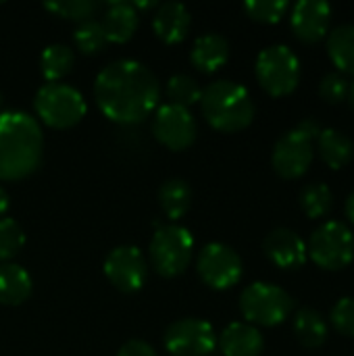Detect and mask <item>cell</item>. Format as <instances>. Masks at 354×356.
I'll use <instances>...</instances> for the list:
<instances>
[{
  "label": "cell",
  "mask_w": 354,
  "mask_h": 356,
  "mask_svg": "<svg viewBox=\"0 0 354 356\" xmlns=\"http://www.w3.org/2000/svg\"><path fill=\"white\" fill-rule=\"evenodd\" d=\"M161 86L142 63L119 58L106 65L94 81V100L100 113L119 125L142 123L156 108Z\"/></svg>",
  "instance_id": "obj_1"
},
{
  "label": "cell",
  "mask_w": 354,
  "mask_h": 356,
  "mask_svg": "<svg viewBox=\"0 0 354 356\" xmlns=\"http://www.w3.org/2000/svg\"><path fill=\"white\" fill-rule=\"evenodd\" d=\"M44 154L40 123L23 111L0 113V181H21L38 171Z\"/></svg>",
  "instance_id": "obj_2"
},
{
  "label": "cell",
  "mask_w": 354,
  "mask_h": 356,
  "mask_svg": "<svg viewBox=\"0 0 354 356\" xmlns=\"http://www.w3.org/2000/svg\"><path fill=\"white\" fill-rule=\"evenodd\" d=\"M200 108L207 123L221 134L242 131L255 119V102L248 90L230 79L209 83L202 90Z\"/></svg>",
  "instance_id": "obj_3"
},
{
  "label": "cell",
  "mask_w": 354,
  "mask_h": 356,
  "mask_svg": "<svg viewBox=\"0 0 354 356\" xmlns=\"http://www.w3.org/2000/svg\"><path fill=\"white\" fill-rule=\"evenodd\" d=\"M294 309L292 296L269 282H255L240 294V311L250 325L275 327L282 325Z\"/></svg>",
  "instance_id": "obj_4"
},
{
  "label": "cell",
  "mask_w": 354,
  "mask_h": 356,
  "mask_svg": "<svg viewBox=\"0 0 354 356\" xmlns=\"http://www.w3.org/2000/svg\"><path fill=\"white\" fill-rule=\"evenodd\" d=\"M35 115L50 129H69L77 125L88 111L79 90L69 83H44L33 100Z\"/></svg>",
  "instance_id": "obj_5"
},
{
  "label": "cell",
  "mask_w": 354,
  "mask_h": 356,
  "mask_svg": "<svg viewBox=\"0 0 354 356\" xmlns=\"http://www.w3.org/2000/svg\"><path fill=\"white\" fill-rule=\"evenodd\" d=\"M148 254H150V263H152L154 271L161 277H165V280L179 277L182 273H186V269L192 263L194 238H192L190 229L175 225V223L159 227L152 234Z\"/></svg>",
  "instance_id": "obj_6"
},
{
  "label": "cell",
  "mask_w": 354,
  "mask_h": 356,
  "mask_svg": "<svg viewBox=\"0 0 354 356\" xmlns=\"http://www.w3.org/2000/svg\"><path fill=\"white\" fill-rule=\"evenodd\" d=\"M255 73L261 88L269 96H290L300 81V60L286 44H273L257 56Z\"/></svg>",
  "instance_id": "obj_7"
},
{
  "label": "cell",
  "mask_w": 354,
  "mask_h": 356,
  "mask_svg": "<svg viewBox=\"0 0 354 356\" xmlns=\"http://www.w3.org/2000/svg\"><path fill=\"white\" fill-rule=\"evenodd\" d=\"M307 252L319 269L342 271L354 261V234L340 221H328L311 234Z\"/></svg>",
  "instance_id": "obj_8"
},
{
  "label": "cell",
  "mask_w": 354,
  "mask_h": 356,
  "mask_svg": "<svg viewBox=\"0 0 354 356\" xmlns=\"http://www.w3.org/2000/svg\"><path fill=\"white\" fill-rule=\"evenodd\" d=\"M196 269L200 280L209 288L223 292L234 288L242 280L244 263L232 246L221 242H211L200 250L196 259Z\"/></svg>",
  "instance_id": "obj_9"
},
{
  "label": "cell",
  "mask_w": 354,
  "mask_h": 356,
  "mask_svg": "<svg viewBox=\"0 0 354 356\" xmlns=\"http://www.w3.org/2000/svg\"><path fill=\"white\" fill-rule=\"evenodd\" d=\"M163 342L171 356H211L217 350V334L213 325L194 317L171 323Z\"/></svg>",
  "instance_id": "obj_10"
},
{
  "label": "cell",
  "mask_w": 354,
  "mask_h": 356,
  "mask_svg": "<svg viewBox=\"0 0 354 356\" xmlns=\"http://www.w3.org/2000/svg\"><path fill=\"white\" fill-rule=\"evenodd\" d=\"M104 275L113 288L123 294H136L148 277V263L138 246H117L104 259Z\"/></svg>",
  "instance_id": "obj_11"
},
{
  "label": "cell",
  "mask_w": 354,
  "mask_h": 356,
  "mask_svg": "<svg viewBox=\"0 0 354 356\" xmlns=\"http://www.w3.org/2000/svg\"><path fill=\"white\" fill-rule=\"evenodd\" d=\"M152 134L165 148L173 152L188 150L198 136V125L190 108L175 106V104H163L152 121Z\"/></svg>",
  "instance_id": "obj_12"
},
{
  "label": "cell",
  "mask_w": 354,
  "mask_h": 356,
  "mask_svg": "<svg viewBox=\"0 0 354 356\" xmlns=\"http://www.w3.org/2000/svg\"><path fill=\"white\" fill-rule=\"evenodd\" d=\"M313 142L305 138L298 129H290L273 146V171L284 179H298L309 171L313 163Z\"/></svg>",
  "instance_id": "obj_13"
},
{
  "label": "cell",
  "mask_w": 354,
  "mask_h": 356,
  "mask_svg": "<svg viewBox=\"0 0 354 356\" xmlns=\"http://www.w3.org/2000/svg\"><path fill=\"white\" fill-rule=\"evenodd\" d=\"M332 23V6L325 0H300L294 4L290 25L294 35L305 44L321 42Z\"/></svg>",
  "instance_id": "obj_14"
},
{
  "label": "cell",
  "mask_w": 354,
  "mask_h": 356,
  "mask_svg": "<svg viewBox=\"0 0 354 356\" xmlns=\"http://www.w3.org/2000/svg\"><path fill=\"white\" fill-rule=\"evenodd\" d=\"M263 250H265V257L275 267L286 269V271L300 269L309 259L305 240L288 227H277L269 232L267 238L263 240Z\"/></svg>",
  "instance_id": "obj_15"
},
{
  "label": "cell",
  "mask_w": 354,
  "mask_h": 356,
  "mask_svg": "<svg viewBox=\"0 0 354 356\" xmlns=\"http://www.w3.org/2000/svg\"><path fill=\"white\" fill-rule=\"evenodd\" d=\"M192 17L182 2H163L152 17V29L156 38L169 46L182 44L190 33Z\"/></svg>",
  "instance_id": "obj_16"
},
{
  "label": "cell",
  "mask_w": 354,
  "mask_h": 356,
  "mask_svg": "<svg viewBox=\"0 0 354 356\" xmlns=\"http://www.w3.org/2000/svg\"><path fill=\"white\" fill-rule=\"evenodd\" d=\"M217 346L223 356H261L265 348L263 334L250 323H230L217 338Z\"/></svg>",
  "instance_id": "obj_17"
},
{
  "label": "cell",
  "mask_w": 354,
  "mask_h": 356,
  "mask_svg": "<svg viewBox=\"0 0 354 356\" xmlns=\"http://www.w3.org/2000/svg\"><path fill=\"white\" fill-rule=\"evenodd\" d=\"M106 42L125 44L136 35L138 29V10L131 2H111L104 10V19L100 21Z\"/></svg>",
  "instance_id": "obj_18"
},
{
  "label": "cell",
  "mask_w": 354,
  "mask_h": 356,
  "mask_svg": "<svg viewBox=\"0 0 354 356\" xmlns=\"http://www.w3.org/2000/svg\"><path fill=\"white\" fill-rule=\"evenodd\" d=\"M192 65L202 73H215L230 60V42L221 33L200 35L190 52Z\"/></svg>",
  "instance_id": "obj_19"
},
{
  "label": "cell",
  "mask_w": 354,
  "mask_h": 356,
  "mask_svg": "<svg viewBox=\"0 0 354 356\" xmlns=\"http://www.w3.org/2000/svg\"><path fill=\"white\" fill-rule=\"evenodd\" d=\"M317 152L330 169L338 171L354 159V142L344 131L328 127L317 138Z\"/></svg>",
  "instance_id": "obj_20"
},
{
  "label": "cell",
  "mask_w": 354,
  "mask_h": 356,
  "mask_svg": "<svg viewBox=\"0 0 354 356\" xmlns=\"http://www.w3.org/2000/svg\"><path fill=\"white\" fill-rule=\"evenodd\" d=\"M31 275L23 267L15 263H0V305L19 307L31 296Z\"/></svg>",
  "instance_id": "obj_21"
},
{
  "label": "cell",
  "mask_w": 354,
  "mask_h": 356,
  "mask_svg": "<svg viewBox=\"0 0 354 356\" xmlns=\"http://www.w3.org/2000/svg\"><path fill=\"white\" fill-rule=\"evenodd\" d=\"M328 321L323 319V315L315 309H300L294 315V336L296 340L309 348V350H317L328 342Z\"/></svg>",
  "instance_id": "obj_22"
},
{
  "label": "cell",
  "mask_w": 354,
  "mask_h": 356,
  "mask_svg": "<svg viewBox=\"0 0 354 356\" xmlns=\"http://www.w3.org/2000/svg\"><path fill=\"white\" fill-rule=\"evenodd\" d=\"M159 204L169 221H179L192 207V188L186 179L173 177L159 188Z\"/></svg>",
  "instance_id": "obj_23"
},
{
  "label": "cell",
  "mask_w": 354,
  "mask_h": 356,
  "mask_svg": "<svg viewBox=\"0 0 354 356\" xmlns=\"http://www.w3.org/2000/svg\"><path fill=\"white\" fill-rule=\"evenodd\" d=\"M73 50L65 44H50L40 56V71L46 83H61L73 69Z\"/></svg>",
  "instance_id": "obj_24"
},
{
  "label": "cell",
  "mask_w": 354,
  "mask_h": 356,
  "mask_svg": "<svg viewBox=\"0 0 354 356\" xmlns=\"http://www.w3.org/2000/svg\"><path fill=\"white\" fill-rule=\"evenodd\" d=\"M328 54L342 73L354 75V23L340 25L330 31Z\"/></svg>",
  "instance_id": "obj_25"
},
{
  "label": "cell",
  "mask_w": 354,
  "mask_h": 356,
  "mask_svg": "<svg viewBox=\"0 0 354 356\" xmlns=\"http://www.w3.org/2000/svg\"><path fill=\"white\" fill-rule=\"evenodd\" d=\"M332 204H334L332 190L325 184H321V181L309 184L300 192V207H303V211H305V215L309 219L325 217L332 211Z\"/></svg>",
  "instance_id": "obj_26"
},
{
  "label": "cell",
  "mask_w": 354,
  "mask_h": 356,
  "mask_svg": "<svg viewBox=\"0 0 354 356\" xmlns=\"http://www.w3.org/2000/svg\"><path fill=\"white\" fill-rule=\"evenodd\" d=\"M165 92H167L169 104L184 106V108H190L192 104L200 102V96H202V88L198 86V81L186 73H177L169 77Z\"/></svg>",
  "instance_id": "obj_27"
},
{
  "label": "cell",
  "mask_w": 354,
  "mask_h": 356,
  "mask_svg": "<svg viewBox=\"0 0 354 356\" xmlns=\"http://www.w3.org/2000/svg\"><path fill=\"white\" fill-rule=\"evenodd\" d=\"M73 42H75V48L81 54H98L108 44L106 35H104V29H102V23L96 21V19L79 23L77 29L73 31Z\"/></svg>",
  "instance_id": "obj_28"
},
{
  "label": "cell",
  "mask_w": 354,
  "mask_h": 356,
  "mask_svg": "<svg viewBox=\"0 0 354 356\" xmlns=\"http://www.w3.org/2000/svg\"><path fill=\"white\" fill-rule=\"evenodd\" d=\"M44 8L61 19L86 23L98 10V2H94V0H61V2H46Z\"/></svg>",
  "instance_id": "obj_29"
},
{
  "label": "cell",
  "mask_w": 354,
  "mask_h": 356,
  "mask_svg": "<svg viewBox=\"0 0 354 356\" xmlns=\"http://www.w3.org/2000/svg\"><path fill=\"white\" fill-rule=\"evenodd\" d=\"M25 246L23 227L8 217H0V263L15 259Z\"/></svg>",
  "instance_id": "obj_30"
},
{
  "label": "cell",
  "mask_w": 354,
  "mask_h": 356,
  "mask_svg": "<svg viewBox=\"0 0 354 356\" xmlns=\"http://www.w3.org/2000/svg\"><path fill=\"white\" fill-rule=\"evenodd\" d=\"M288 8H290V4L286 0H248V2H244L246 15L252 21L265 23V25L280 23L282 17L288 13Z\"/></svg>",
  "instance_id": "obj_31"
},
{
  "label": "cell",
  "mask_w": 354,
  "mask_h": 356,
  "mask_svg": "<svg viewBox=\"0 0 354 356\" xmlns=\"http://www.w3.org/2000/svg\"><path fill=\"white\" fill-rule=\"evenodd\" d=\"M330 321H332V327L346 336V338H354V298L353 296H344L340 298L332 313H330Z\"/></svg>",
  "instance_id": "obj_32"
},
{
  "label": "cell",
  "mask_w": 354,
  "mask_h": 356,
  "mask_svg": "<svg viewBox=\"0 0 354 356\" xmlns=\"http://www.w3.org/2000/svg\"><path fill=\"white\" fill-rule=\"evenodd\" d=\"M348 86L351 83L342 73L332 71V73L323 75V79L319 83V96H321V100H325L330 104H340L348 96Z\"/></svg>",
  "instance_id": "obj_33"
},
{
  "label": "cell",
  "mask_w": 354,
  "mask_h": 356,
  "mask_svg": "<svg viewBox=\"0 0 354 356\" xmlns=\"http://www.w3.org/2000/svg\"><path fill=\"white\" fill-rule=\"evenodd\" d=\"M117 356H159V355H156V350H154L148 342H144V340H129V342H125V344L119 348Z\"/></svg>",
  "instance_id": "obj_34"
},
{
  "label": "cell",
  "mask_w": 354,
  "mask_h": 356,
  "mask_svg": "<svg viewBox=\"0 0 354 356\" xmlns=\"http://www.w3.org/2000/svg\"><path fill=\"white\" fill-rule=\"evenodd\" d=\"M305 138H309L311 142H315L317 138H319V134H321V127H319V123L315 121V119H303L300 123H298V127H296Z\"/></svg>",
  "instance_id": "obj_35"
},
{
  "label": "cell",
  "mask_w": 354,
  "mask_h": 356,
  "mask_svg": "<svg viewBox=\"0 0 354 356\" xmlns=\"http://www.w3.org/2000/svg\"><path fill=\"white\" fill-rule=\"evenodd\" d=\"M8 204H10V202H8V194H6V190L0 186V217L8 211Z\"/></svg>",
  "instance_id": "obj_36"
},
{
  "label": "cell",
  "mask_w": 354,
  "mask_h": 356,
  "mask_svg": "<svg viewBox=\"0 0 354 356\" xmlns=\"http://www.w3.org/2000/svg\"><path fill=\"white\" fill-rule=\"evenodd\" d=\"M344 211H346V217H348V221L354 225V192L346 198V207H344Z\"/></svg>",
  "instance_id": "obj_37"
},
{
  "label": "cell",
  "mask_w": 354,
  "mask_h": 356,
  "mask_svg": "<svg viewBox=\"0 0 354 356\" xmlns=\"http://www.w3.org/2000/svg\"><path fill=\"white\" fill-rule=\"evenodd\" d=\"M346 98H348L351 106H353V108H354V81H353V83H351V86H348V96H346Z\"/></svg>",
  "instance_id": "obj_38"
},
{
  "label": "cell",
  "mask_w": 354,
  "mask_h": 356,
  "mask_svg": "<svg viewBox=\"0 0 354 356\" xmlns=\"http://www.w3.org/2000/svg\"><path fill=\"white\" fill-rule=\"evenodd\" d=\"M0 100H2V96H0Z\"/></svg>",
  "instance_id": "obj_39"
}]
</instances>
